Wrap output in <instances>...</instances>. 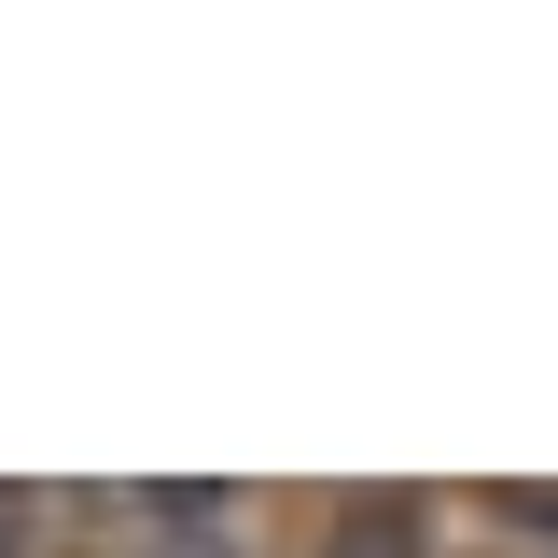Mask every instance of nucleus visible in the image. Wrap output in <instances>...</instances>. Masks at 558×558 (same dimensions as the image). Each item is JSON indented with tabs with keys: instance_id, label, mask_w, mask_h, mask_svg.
<instances>
[{
	"instance_id": "1",
	"label": "nucleus",
	"mask_w": 558,
	"mask_h": 558,
	"mask_svg": "<svg viewBox=\"0 0 558 558\" xmlns=\"http://www.w3.org/2000/svg\"><path fill=\"white\" fill-rule=\"evenodd\" d=\"M322 558H433V502L418 488H363V502H336Z\"/></svg>"
},
{
	"instance_id": "3",
	"label": "nucleus",
	"mask_w": 558,
	"mask_h": 558,
	"mask_svg": "<svg viewBox=\"0 0 558 558\" xmlns=\"http://www.w3.org/2000/svg\"><path fill=\"white\" fill-rule=\"evenodd\" d=\"M140 558H238V545H223V531H154Z\"/></svg>"
},
{
	"instance_id": "2",
	"label": "nucleus",
	"mask_w": 558,
	"mask_h": 558,
	"mask_svg": "<svg viewBox=\"0 0 558 558\" xmlns=\"http://www.w3.org/2000/svg\"><path fill=\"white\" fill-rule=\"evenodd\" d=\"M43 545V488H0V558H28Z\"/></svg>"
}]
</instances>
